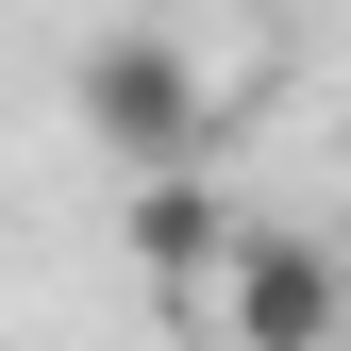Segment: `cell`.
I'll return each instance as SVG.
<instances>
[{"instance_id": "cell-1", "label": "cell", "mask_w": 351, "mask_h": 351, "mask_svg": "<svg viewBox=\"0 0 351 351\" xmlns=\"http://www.w3.org/2000/svg\"><path fill=\"white\" fill-rule=\"evenodd\" d=\"M201 318H217V351H335V318H351V268L301 234V217H234V251H217Z\"/></svg>"}, {"instance_id": "cell-2", "label": "cell", "mask_w": 351, "mask_h": 351, "mask_svg": "<svg viewBox=\"0 0 351 351\" xmlns=\"http://www.w3.org/2000/svg\"><path fill=\"white\" fill-rule=\"evenodd\" d=\"M201 67L184 51H167V34H101V51H84V134H101L117 167H134V184H151V167H201Z\"/></svg>"}, {"instance_id": "cell-3", "label": "cell", "mask_w": 351, "mask_h": 351, "mask_svg": "<svg viewBox=\"0 0 351 351\" xmlns=\"http://www.w3.org/2000/svg\"><path fill=\"white\" fill-rule=\"evenodd\" d=\"M117 234H134V268H151V285H184V301H201V285H217V251H234V201H217L201 167H151Z\"/></svg>"}]
</instances>
